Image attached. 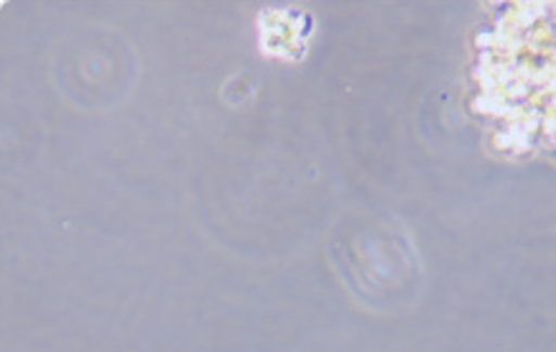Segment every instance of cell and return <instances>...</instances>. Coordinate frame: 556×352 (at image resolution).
Masks as SVG:
<instances>
[{
  "label": "cell",
  "instance_id": "obj_1",
  "mask_svg": "<svg viewBox=\"0 0 556 352\" xmlns=\"http://www.w3.org/2000/svg\"><path fill=\"white\" fill-rule=\"evenodd\" d=\"M478 105L518 151L556 156V3H510L478 41Z\"/></svg>",
  "mask_w": 556,
  "mask_h": 352
}]
</instances>
